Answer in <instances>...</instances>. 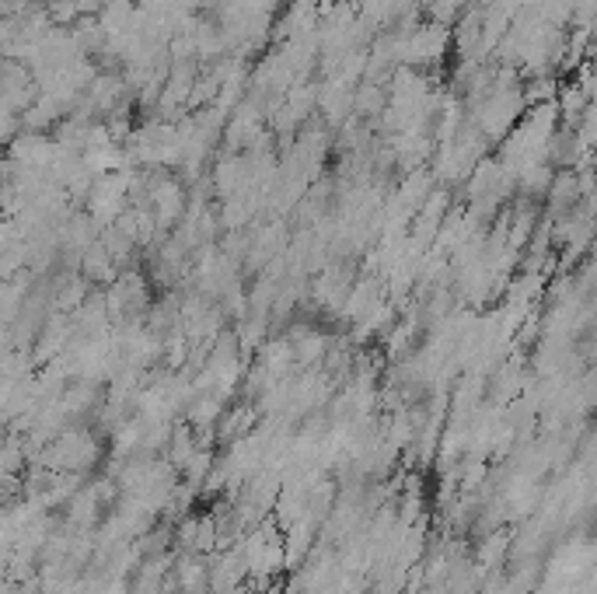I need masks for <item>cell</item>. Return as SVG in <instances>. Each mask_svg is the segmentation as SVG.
Listing matches in <instances>:
<instances>
[{"label":"cell","mask_w":597,"mask_h":594,"mask_svg":"<svg viewBox=\"0 0 597 594\" xmlns=\"http://www.w3.org/2000/svg\"><path fill=\"white\" fill-rule=\"evenodd\" d=\"M36 94H39V85L22 60H8V56L0 60V105H8L11 112L22 116V112L36 102Z\"/></svg>","instance_id":"obj_1"},{"label":"cell","mask_w":597,"mask_h":594,"mask_svg":"<svg viewBox=\"0 0 597 594\" xmlns=\"http://www.w3.org/2000/svg\"><path fill=\"white\" fill-rule=\"evenodd\" d=\"M56 157V140L46 137V134H18L11 140V151H8V162L18 165V168H36L46 172L53 165Z\"/></svg>","instance_id":"obj_2"},{"label":"cell","mask_w":597,"mask_h":594,"mask_svg":"<svg viewBox=\"0 0 597 594\" xmlns=\"http://www.w3.org/2000/svg\"><path fill=\"white\" fill-rule=\"evenodd\" d=\"M22 134V116L11 112L8 105H0V148H11V140Z\"/></svg>","instance_id":"obj_3"}]
</instances>
